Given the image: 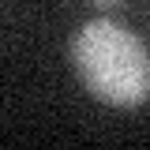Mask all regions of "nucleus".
<instances>
[{"instance_id": "nucleus-1", "label": "nucleus", "mask_w": 150, "mask_h": 150, "mask_svg": "<svg viewBox=\"0 0 150 150\" xmlns=\"http://www.w3.org/2000/svg\"><path fill=\"white\" fill-rule=\"evenodd\" d=\"M71 60L83 86L116 109H135L150 98V53L128 26L90 19L71 41Z\"/></svg>"}, {"instance_id": "nucleus-2", "label": "nucleus", "mask_w": 150, "mask_h": 150, "mask_svg": "<svg viewBox=\"0 0 150 150\" xmlns=\"http://www.w3.org/2000/svg\"><path fill=\"white\" fill-rule=\"evenodd\" d=\"M90 4H98V8H112V4H120V0H90Z\"/></svg>"}]
</instances>
